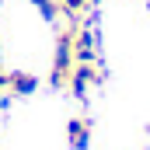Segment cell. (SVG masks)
Returning a JSON list of instances; mask_svg holds the SVG:
<instances>
[{"label":"cell","mask_w":150,"mask_h":150,"mask_svg":"<svg viewBox=\"0 0 150 150\" xmlns=\"http://www.w3.org/2000/svg\"><path fill=\"white\" fill-rule=\"evenodd\" d=\"M35 87H38V77L35 74H25V70H11V74H7V91L18 94V98L32 94Z\"/></svg>","instance_id":"cell-4"},{"label":"cell","mask_w":150,"mask_h":150,"mask_svg":"<svg viewBox=\"0 0 150 150\" xmlns=\"http://www.w3.org/2000/svg\"><path fill=\"white\" fill-rule=\"evenodd\" d=\"M0 91H7V74L0 70Z\"/></svg>","instance_id":"cell-7"},{"label":"cell","mask_w":150,"mask_h":150,"mask_svg":"<svg viewBox=\"0 0 150 150\" xmlns=\"http://www.w3.org/2000/svg\"><path fill=\"white\" fill-rule=\"evenodd\" d=\"M91 4H101V0H91Z\"/></svg>","instance_id":"cell-8"},{"label":"cell","mask_w":150,"mask_h":150,"mask_svg":"<svg viewBox=\"0 0 150 150\" xmlns=\"http://www.w3.org/2000/svg\"><path fill=\"white\" fill-rule=\"evenodd\" d=\"M67 143L74 150H87L91 147V119H84V115H77L67 122Z\"/></svg>","instance_id":"cell-3"},{"label":"cell","mask_w":150,"mask_h":150,"mask_svg":"<svg viewBox=\"0 0 150 150\" xmlns=\"http://www.w3.org/2000/svg\"><path fill=\"white\" fill-rule=\"evenodd\" d=\"M105 80V74H101V67H98V59L94 63H74V74H70V94H77V98H84L87 94V87H94V84H101Z\"/></svg>","instance_id":"cell-2"},{"label":"cell","mask_w":150,"mask_h":150,"mask_svg":"<svg viewBox=\"0 0 150 150\" xmlns=\"http://www.w3.org/2000/svg\"><path fill=\"white\" fill-rule=\"evenodd\" d=\"M32 4L38 7V14H42L45 21H56V18L63 14V11H59V0H32Z\"/></svg>","instance_id":"cell-6"},{"label":"cell","mask_w":150,"mask_h":150,"mask_svg":"<svg viewBox=\"0 0 150 150\" xmlns=\"http://www.w3.org/2000/svg\"><path fill=\"white\" fill-rule=\"evenodd\" d=\"M74 25L63 28L56 35V56H52V70H49V84L52 87H67L70 74H74Z\"/></svg>","instance_id":"cell-1"},{"label":"cell","mask_w":150,"mask_h":150,"mask_svg":"<svg viewBox=\"0 0 150 150\" xmlns=\"http://www.w3.org/2000/svg\"><path fill=\"white\" fill-rule=\"evenodd\" d=\"M91 7V0H59V11L67 14V18H74V21H80V14Z\"/></svg>","instance_id":"cell-5"}]
</instances>
